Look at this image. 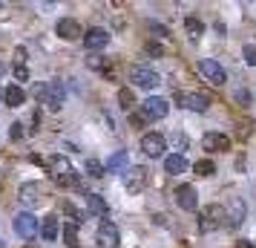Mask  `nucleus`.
Here are the masks:
<instances>
[{"label":"nucleus","instance_id":"obj_26","mask_svg":"<svg viewBox=\"0 0 256 248\" xmlns=\"http://www.w3.org/2000/svg\"><path fill=\"white\" fill-rule=\"evenodd\" d=\"M193 170H196L198 176H213V173H216V165H213L210 159H202V162L193 165Z\"/></svg>","mask_w":256,"mask_h":248},{"label":"nucleus","instance_id":"obj_8","mask_svg":"<svg viewBox=\"0 0 256 248\" xmlns=\"http://www.w3.org/2000/svg\"><path fill=\"white\" fill-rule=\"evenodd\" d=\"M141 150L150 156V159H158V156H164V150H167V139H164L162 133H147V136L141 139Z\"/></svg>","mask_w":256,"mask_h":248},{"label":"nucleus","instance_id":"obj_23","mask_svg":"<svg viewBox=\"0 0 256 248\" xmlns=\"http://www.w3.org/2000/svg\"><path fill=\"white\" fill-rule=\"evenodd\" d=\"M184 32L190 38H202V35H204V24L196 21V18H187V21H184Z\"/></svg>","mask_w":256,"mask_h":248},{"label":"nucleus","instance_id":"obj_17","mask_svg":"<svg viewBox=\"0 0 256 248\" xmlns=\"http://www.w3.org/2000/svg\"><path fill=\"white\" fill-rule=\"evenodd\" d=\"M60 234V222H58V216H44V222H40V236L46 239V242H55Z\"/></svg>","mask_w":256,"mask_h":248},{"label":"nucleus","instance_id":"obj_20","mask_svg":"<svg viewBox=\"0 0 256 248\" xmlns=\"http://www.w3.org/2000/svg\"><path fill=\"white\" fill-rule=\"evenodd\" d=\"M40 193H44V188H40L38 182H26L24 188H20V202H24V205H35V202L40 199Z\"/></svg>","mask_w":256,"mask_h":248},{"label":"nucleus","instance_id":"obj_9","mask_svg":"<svg viewBox=\"0 0 256 248\" xmlns=\"http://www.w3.org/2000/svg\"><path fill=\"white\" fill-rule=\"evenodd\" d=\"M176 205L182 208V211H196L198 208V193L193 185H178L176 188Z\"/></svg>","mask_w":256,"mask_h":248},{"label":"nucleus","instance_id":"obj_16","mask_svg":"<svg viewBox=\"0 0 256 248\" xmlns=\"http://www.w3.org/2000/svg\"><path fill=\"white\" fill-rule=\"evenodd\" d=\"M127 165H130L127 150H116V153L106 159L104 170H106V173H127Z\"/></svg>","mask_w":256,"mask_h":248},{"label":"nucleus","instance_id":"obj_6","mask_svg":"<svg viewBox=\"0 0 256 248\" xmlns=\"http://www.w3.org/2000/svg\"><path fill=\"white\" fill-rule=\"evenodd\" d=\"M14 234L20 239H32L38 234V216L32 211H20L14 216Z\"/></svg>","mask_w":256,"mask_h":248},{"label":"nucleus","instance_id":"obj_34","mask_svg":"<svg viewBox=\"0 0 256 248\" xmlns=\"http://www.w3.org/2000/svg\"><path fill=\"white\" fill-rule=\"evenodd\" d=\"M0 98H3V90H0Z\"/></svg>","mask_w":256,"mask_h":248},{"label":"nucleus","instance_id":"obj_12","mask_svg":"<svg viewBox=\"0 0 256 248\" xmlns=\"http://www.w3.org/2000/svg\"><path fill=\"white\" fill-rule=\"evenodd\" d=\"M55 32H58L64 41H78V38H84V29L75 18H60L58 26H55Z\"/></svg>","mask_w":256,"mask_h":248},{"label":"nucleus","instance_id":"obj_19","mask_svg":"<svg viewBox=\"0 0 256 248\" xmlns=\"http://www.w3.org/2000/svg\"><path fill=\"white\" fill-rule=\"evenodd\" d=\"M3 98H6L9 107H24L26 104V93H24V87H18V84H9V87L3 90Z\"/></svg>","mask_w":256,"mask_h":248},{"label":"nucleus","instance_id":"obj_33","mask_svg":"<svg viewBox=\"0 0 256 248\" xmlns=\"http://www.w3.org/2000/svg\"><path fill=\"white\" fill-rule=\"evenodd\" d=\"M147 52H152V55H162V47H156V44H150V47H147Z\"/></svg>","mask_w":256,"mask_h":248},{"label":"nucleus","instance_id":"obj_7","mask_svg":"<svg viewBox=\"0 0 256 248\" xmlns=\"http://www.w3.org/2000/svg\"><path fill=\"white\" fill-rule=\"evenodd\" d=\"M118 242H121L118 225L110 222V219H101V225H98V245L101 248H118Z\"/></svg>","mask_w":256,"mask_h":248},{"label":"nucleus","instance_id":"obj_21","mask_svg":"<svg viewBox=\"0 0 256 248\" xmlns=\"http://www.w3.org/2000/svg\"><path fill=\"white\" fill-rule=\"evenodd\" d=\"M86 208H90V213L101 216V219H106V213H110V208H106V202L101 199V196H90V199H86Z\"/></svg>","mask_w":256,"mask_h":248},{"label":"nucleus","instance_id":"obj_27","mask_svg":"<svg viewBox=\"0 0 256 248\" xmlns=\"http://www.w3.org/2000/svg\"><path fill=\"white\" fill-rule=\"evenodd\" d=\"M64 211H66V213L72 216V225H81V222H84V213L78 211V208H75L72 202H64Z\"/></svg>","mask_w":256,"mask_h":248},{"label":"nucleus","instance_id":"obj_14","mask_svg":"<svg viewBox=\"0 0 256 248\" xmlns=\"http://www.w3.org/2000/svg\"><path fill=\"white\" fill-rule=\"evenodd\" d=\"M202 144H204V150H213V153H228L230 150V139L224 133H204Z\"/></svg>","mask_w":256,"mask_h":248},{"label":"nucleus","instance_id":"obj_32","mask_svg":"<svg viewBox=\"0 0 256 248\" xmlns=\"http://www.w3.org/2000/svg\"><path fill=\"white\" fill-rule=\"evenodd\" d=\"M236 248H256L254 242H248V239H239V242H236Z\"/></svg>","mask_w":256,"mask_h":248},{"label":"nucleus","instance_id":"obj_28","mask_svg":"<svg viewBox=\"0 0 256 248\" xmlns=\"http://www.w3.org/2000/svg\"><path fill=\"white\" fill-rule=\"evenodd\" d=\"M242 55H244V64L256 67V44H244V47H242Z\"/></svg>","mask_w":256,"mask_h":248},{"label":"nucleus","instance_id":"obj_5","mask_svg":"<svg viewBox=\"0 0 256 248\" xmlns=\"http://www.w3.org/2000/svg\"><path fill=\"white\" fill-rule=\"evenodd\" d=\"M202 222H198V228L202 231H216V228H222L224 225V219H228V213H224V208L222 205H208L204 211H202V216H198Z\"/></svg>","mask_w":256,"mask_h":248},{"label":"nucleus","instance_id":"obj_10","mask_svg":"<svg viewBox=\"0 0 256 248\" xmlns=\"http://www.w3.org/2000/svg\"><path fill=\"white\" fill-rule=\"evenodd\" d=\"M198 72H202V75H204L210 84H224V81H228L224 70H222V67H219L213 58H202V61H198Z\"/></svg>","mask_w":256,"mask_h":248},{"label":"nucleus","instance_id":"obj_31","mask_svg":"<svg viewBox=\"0 0 256 248\" xmlns=\"http://www.w3.org/2000/svg\"><path fill=\"white\" fill-rule=\"evenodd\" d=\"M14 78H18V81H29V67H26V64H20V61H18V64H14Z\"/></svg>","mask_w":256,"mask_h":248},{"label":"nucleus","instance_id":"obj_24","mask_svg":"<svg viewBox=\"0 0 256 248\" xmlns=\"http://www.w3.org/2000/svg\"><path fill=\"white\" fill-rule=\"evenodd\" d=\"M118 101H121V110H132V104H136V95H132V90L130 87H121L118 90Z\"/></svg>","mask_w":256,"mask_h":248},{"label":"nucleus","instance_id":"obj_2","mask_svg":"<svg viewBox=\"0 0 256 248\" xmlns=\"http://www.w3.org/2000/svg\"><path fill=\"white\" fill-rule=\"evenodd\" d=\"M38 98H40L44 107H49V110L55 113V110H60L64 101H66V90H64L60 81H49V84H44V87H38Z\"/></svg>","mask_w":256,"mask_h":248},{"label":"nucleus","instance_id":"obj_25","mask_svg":"<svg viewBox=\"0 0 256 248\" xmlns=\"http://www.w3.org/2000/svg\"><path fill=\"white\" fill-rule=\"evenodd\" d=\"M64 242H66V245L70 248H78V225H66V228H64Z\"/></svg>","mask_w":256,"mask_h":248},{"label":"nucleus","instance_id":"obj_18","mask_svg":"<svg viewBox=\"0 0 256 248\" xmlns=\"http://www.w3.org/2000/svg\"><path fill=\"white\" fill-rule=\"evenodd\" d=\"M164 170H167V173H173V176H178V173H184V170H187V159L182 153L164 156Z\"/></svg>","mask_w":256,"mask_h":248},{"label":"nucleus","instance_id":"obj_29","mask_svg":"<svg viewBox=\"0 0 256 248\" xmlns=\"http://www.w3.org/2000/svg\"><path fill=\"white\" fill-rule=\"evenodd\" d=\"M86 170H90V176H104V173H106L104 165H101L98 159H90V162H86Z\"/></svg>","mask_w":256,"mask_h":248},{"label":"nucleus","instance_id":"obj_1","mask_svg":"<svg viewBox=\"0 0 256 248\" xmlns=\"http://www.w3.org/2000/svg\"><path fill=\"white\" fill-rule=\"evenodd\" d=\"M49 173H52V179L58 182L60 188H70V185H75L78 182V173H75V167H72V162L66 159V156H52L46 162Z\"/></svg>","mask_w":256,"mask_h":248},{"label":"nucleus","instance_id":"obj_4","mask_svg":"<svg viewBox=\"0 0 256 248\" xmlns=\"http://www.w3.org/2000/svg\"><path fill=\"white\" fill-rule=\"evenodd\" d=\"M167 113H170V104H167L164 98H158V95H150V98L141 101V116L147 118V121H158V118H164Z\"/></svg>","mask_w":256,"mask_h":248},{"label":"nucleus","instance_id":"obj_15","mask_svg":"<svg viewBox=\"0 0 256 248\" xmlns=\"http://www.w3.org/2000/svg\"><path fill=\"white\" fill-rule=\"evenodd\" d=\"M182 107L184 110H193V113H204L210 107V98L204 93H184L182 95Z\"/></svg>","mask_w":256,"mask_h":248},{"label":"nucleus","instance_id":"obj_30","mask_svg":"<svg viewBox=\"0 0 256 248\" xmlns=\"http://www.w3.org/2000/svg\"><path fill=\"white\" fill-rule=\"evenodd\" d=\"M9 136H12L14 142H20V139L26 136V124H24V121H14V124H12V130H9Z\"/></svg>","mask_w":256,"mask_h":248},{"label":"nucleus","instance_id":"obj_11","mask_svg":"<svg viewBox=\"0 0 256 248\" xmlns=\"http://www.w3.org/2000/svg\"><path fill=\"white\" fill-rule=\"evenodd\" d=\"M84 47L86 49H104L106 44H110V32H106V29H101V26H92V29H90V32H84Z\"/></svg>","mask_w":256,"mask_h":248},{"label":"nucleus","instance_id":"obj_3","mask_svg":"<svg viewBox=\"0 0 256 248\" xmlns=\"http://www.w3.org/2000/svg\"><path fill=\"white\" fill-rule=\"evenodd\" d=\"M130 81H132V87H141V90H156L162 84V78H158L156 70L136 64V67H130Z\"/></svg>","mask_w":256,"mask_h":248},{"label":"nucleus","instance_id":"obj_22","mask_svg":"<svg viewBox=\"0 0 256 248\" xmlns=\"http://www.w3.org/2000/svg\"><path fill=\"white\" fill-rule=\"evenodd\" d=\"M242 219H244V202L242 199H233V208H230V213H228V225H242Z\"/></svg>","mask_w":256,"mask_h":248},{"label":"nucleus","instance_id":"obj_13","mask_svg":"<svg viewBox=\"0 0 256 248\" xmlns=\"http://www.w3.org/2000/svg\"><path fill=\"white\" fill-rule=\"evenodd\" d=\"M124 185H127L130 193H138V190L147 185V167H127V173H124Z\"/></svg>","mask_w":256,"mask_h":248}]
</instances>
